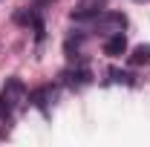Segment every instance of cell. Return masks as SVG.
Wrapping results in <instances>:
<instances>
[{
  "label": "cell",
  "mask_w": 150,
  "mask_h": 147,
  "mask_svg": "<svg viewBox=\"0 0 150 147\" xmlns=\"http://www.w3.org/2000/svg\"><path fill=\"white\" fill-rule=\"evenodd\" d=\"M139 3H142V0H139Z\"/></svg>",
  "instance_id": "8"
},
{
  "label": "cell",
  "mask_w": 150,
  "mask_h": 147,
  "mask_svg": "<svg viewBox=\"0 0 150 147\" xmlns=\"http://www.w3.org/2000/svg\"><path fill=\"white\" fill-rule=\"evenodd\" d=\"M124 15H118V12H101L98 18H93V32H98V35H112V32H121L124 29Z\"/></svg>",
  "instance_id": "2"
},
{
  "label": "cell",
  "mask_w": 150,
  "mask_h": 147,
  "mask_svg": "<svg viewBox=\"0 0 150 147\" xmlns=\"http://www.w3.org/2000/svg\"><path fill=\"white\" fill-rule=\"evenodd\" d=\"M23 98H26L23 81H20V78H9L6 87H3V92H0V118H9Z\"/></svg>",
  "instance_id": "1"
},
{
  "label": "cell",
  "mask_w": 150,
  "mask_h": 147,
  "mask_svg": "<svg viewBox=\"0 0 150 147\" xmlns=\"http://www.w3.org/2000/svg\"><path fill=\"white\" fill-rule=\"evenodd\" d=\"M130 64H133V66L150 64V46H147V43H139V46L133 49V55H130Z\"/></svg>",
  "instance_id": "6"
},
{
  "label": "cell",
  "mask_w": 150,
  "mask_h": 147,
  "mask_svg": "<svg viewBox=\"0 0 150 147\" xmlns=\"http://www.w3.org/2000/svg\"><path fill=\"white\" fill-rule=\"evenodd\" d=\"M124 52H127V35H124V32H112V35L104 40V55L118 58V55H124Z\"/></svg>",
  "instance_id": "4"
},
{
  "label": "cell",
  "mask_w": 150,
  "mask_h": 147,
  "mask_svg": "<svg viewBox=\"0 0 150 147\" xmlns=\"http://www.w3.org/2000/svg\"><path fill=\"white\" fill-rule=\"evenodd\" d=\"M104 3H107V0H81L78 9L72 12V20H93V18H98L101 9H104Z\"/></svg>",
  "instance_id": "3"
},
{
  "label": "cell",
  "mask_w": 150,
  "mask_h": 147,
  "mask_svg": "<svg viewBox=\"0 0 150 147\" xmlns=\"http://www.w3.org/2000/svg\"><path fill=\"white\" fill-rule=\"evenodd\" d=\"M90 78H93V75H90V69H84V66H81V69H67V72H64V84H69V87H84V84H90Z\"/></svg>",
  "instance_id": "5"
},
{
  "label": "cell",
  "mask_w": 150,
  "mask_h": 147,
  "mask_svg": "<svg viewBox=\"0 0 150 147\" xmlns=\"http://www.w3.org/2000/svg\"><path fill=\"white\" fill-rule=\"evenodd\" d=\"M110 78H112V81H121V84H130V75L118 72V69H110Z\"/></svg>",
  "instance_id": "7"
}]
</instances>
